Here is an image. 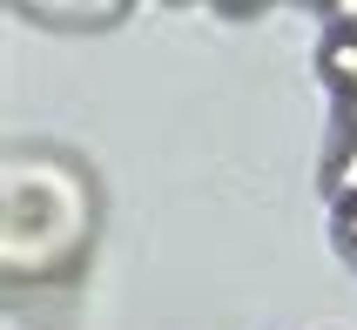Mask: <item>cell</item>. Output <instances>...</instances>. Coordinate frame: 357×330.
I'll list each match as a JSON object with an SVG mask.
<instances>
[{"mask_svg":"<svg viewBox=\"0 0 357 330\" xmlns=\"http://www.w3.org/2000/svg\"><path fill=\"white\" fill-rule=\"evenodd\" d=\"M337 20H357V0H337Z\"/></svg>","mask_w":357,"mask_h":330,"instance_id":"3957f363","label":"cell"},{"mask_svg":"<svg viewBox=\"0 0 357 330\" xmlns=\"http://www.w3.org/2000/svg\"><path fill=\"white\" fill-rule=\"evenodd\" d=\"M351 115H357V101H351ZM337 189L357 195V142H351V156H344V169H337Z\"/></svg>","mask_w":357,"mask_h":330,"instance_id":"7a4b0ae2","label":"cell"},{"mask_svg":"<svg viewBox=\"0 0 357 330\" xmlns=\"http://www.w3.org/2000/svg\"><path fill=\"white\" fill-rule=\"evenodd\" d=\"M351 236H357V216H351Z\"/></svg>","mask_w":357,"mask_h":330,"instance_id":"277c9868","label":"cell"},{"mask_svg":"<svg viewBox=\"0 0 357 330\" xmlns=\"http://www.w3.org/2000/svg\"><path fill=\"white\" fill-rule=\"evenodd\" d=\"M331 75L351 81V101H357V40H337V47H331Z\"/></svg>","mask_w":357,"mask_h":330,"instance_id":"6da1fadb","label":"cell"}]
</instances>
